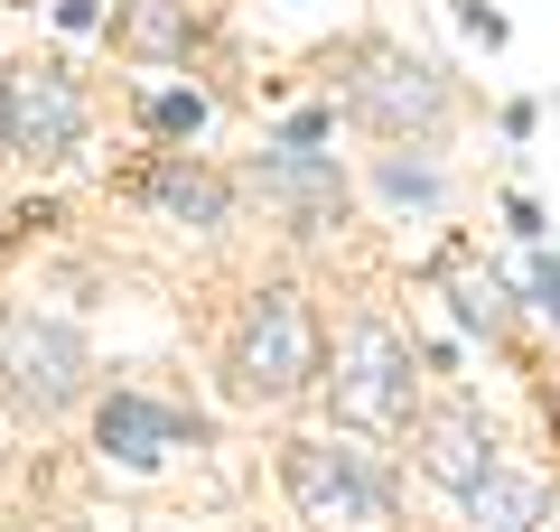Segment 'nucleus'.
<instances>
[{
  "label": "nucleus",
  "instance_id": "f257e3e1",
  "mask_svg": "<svg viewBox=\"0 0 560 532\" xmlns=\"http://www.w3.org/2000/svg\"><path fill=\"white\" fill-rule=\"evenodd\" d=\"M318 365H327V346H318V317H308V290L261 280L234 317V346H224L234 402H300L318 383Z\"/></svg>",
  "mask_w": 560,
  "mask_h": 532
},
{
  "label": "nucleus",
  "instance_id": "f03ea898",
  "mask_svg": "<svg viewBox=\"0 0 560 532\" xmlns=\"http://www.w3.org/2000/svg\"><path fill=\"white\" fill-rule=\"evenodd\" d=\"M94 393V346L57 309H0V402L28 420H66Z\"/></svg>",
  "mask_w": 560,
  "mask_h": 532
},
{
  "label": "nucleus",
  "instance_id": "7ed1b4c3",
  "mask_svg": "<svg viewBox=\"0 0 560 532\" xmlns=\"http://www.w3.org/2000/svg\"><path fill=\"white\" fill-rule=\"evenodd\" d=\"M84 131H94V103H84V84L66 76V57L0 66V150H10V159L57 169V159L84 150Z\"/></svg>",
  "mask_w": 560,
  "mask_h": 532
},
{
  "label": "nucleus",
  "instance_id": "20e7f679",
  "mask_svg": "<svg viewBox=\"0 0 560 532\" xmlns=\"http://www.w3.org/2000/svg\"><path fill=\"white\" fill-rule=\"evenodd\" d=\"M280 486H290L300 523H318V532H383V513H393L383 476L355 449H337V439H290L280 449Z\"/></svg>",
  "mask_w": 560,
  "mask_h": 532
},
{
  "label": "nucleus",
  "instance_id": "39448f33",
  "mask_svg": "<svg viewBox=\"0 0 560 532\" xmlns=\"http://www.w3.org/2000/svg\"><path fill=\"white\" fill-rule=\"evenodd\" d=\"M327 402H337L346 430H401V420H411V346H401L393 327H346Z\"/></svg>",
  "mask_w": 560,
  "mask_h": 532
},
{
  "label": "nucleus",
  "instance_id": "423d86ee",
  "mask_svg": "<svg viewBox=\"0 0 560 532\" xmlns=\"http://www.w3.org/2000/svg\"><path fill=\"white\" fill-rule=\"evenodd\" d=\"M355 113L374 122L383 140H411V131H440V113H448V84H440V66L374 57V66L355 76Z\"/></svg>",
  "mask_w": 560,
  "mask_h": 532
},
{
  "label": "nucleus",
  "instance_id": "0eeeda50",
  "mask_svg": "<svg viewBox=\"0 0 560 532\" xmlns=\"http://www.w3.org/2000/svg\"><path fill=\"white\" fill-rule=\"evenodd\" d=\"M197 439H206V420L168 412V402H150V393H113L94 412V449L121 458V467H160L168 449H197Z\"/></svg>",
  "mask_w": 560,
  "mask_h": 532
},
{
  "label": "nucleus",
  "instance_id": "6e6552de",
  "mask_svg": "<svg viewBox=\"0 0 560 532\" xmlns=\"http://www.w3.org/2000/svg\"><path fill=\"white\" fill-rule=\"evenodd\" d=\"M411 449H420V476L448 495H467L477 476H495V430H486L467 402H440V412L411 420Z\"/></svg>",
  "mask_w": 560,
  "mask_h": 532
},
{
  "label": "nucleus",
  "instance_id": "1a4fd4ad",
  "mask_svg": "<svg viewBox=\"0 0 560 532\" xmlns=\"http://www.w3.org/2000/svg\"><path fill=\"white\" fill-rule=\"evenodd\" d=\"M253 187H261V197H271V206H280L290 224H300V234L337 224V206H346V177L327 169L318 150H271V159L253 169Z\"/></svg>",
  "mask_w": 560,
  "mask_h": 532
},
{
  "label": "nucleus",
  "instance_id": "9d476101",
  "mask_svg": "<svg viewBox=\"0 0 560 532\" xmlns=\"http://www.w3.org/2000/svg\"><path fill=\"white\" fill-rule=\"evenodd\" d=\"M140 187H150V206H160L168 224H197V234H215V224L234 216V177H215L206 159H187V150H168Z\"/></svg>",
  "mask_w": 560,
  "mask_h": 532
},
{
  "label": "nucleus",
  "instance_id": "9b49d317",
  "mask_svg": "<svg viewBox=\"0 0 560 532\" xmlns=\"http://www.w3.org/2000/svg\"><path fill=\"white\" fill-rule=\"evenodd\" d=\"M533 523H541L533 476H477L467 486V532H533Z\"/></svg>",
  "mask_w": 560,
  "mask_h": 532
},
{
  "label": "nucleus",
  "instance_id": "f8f14e48",
  "mask_svg": "<svg viewBox=\"0 0 560 532\" xmlns=\"http://www.w3.org/2000/svg\"><path fill=\"white\" fill-rule=\"evenodd\" d=\"M131 57H187V38H197V20H187V0H131L113 28Z\"/></svg>",
  "mask_w": 560,
  "mask_h": 532
},
{
  "label": "nucleus",
  "instance_id": "ddd939ff",
  "mask_svg": "<svg viewBox=\"0 0 560 532\" xmlns=\"http://www.w3.org/2000/svg\"><path fill=\"white\" fill-rule=\"evenodd\" d=\"M150 131H160V140H197L206 131V103L197 94H150Z\"/></svg>",
  "mask_w": 560,
  "mask_h": 532
},
{
  "label": "nucleus",
  "instance_id": "4468645a",
  "mask_svg": "<svg viewBox=\"0 0 560 532\" xmlns=\"http://www.w3.org/2000/svg\"><path fill=\"white\" fill-rule=\"evenodd\" d=\"M383 197L430 206V197H440V169H420V159H383Z\"/></svg>",
  "mask_w": 560,
  "mask_h": 532
},
{
  "label": "nucleus",
  "instance_id": "2eb2a0df",
  "mask_svg": "<svg viewBox=\"0 0 560 532\" xmlns=\"http://www.w3.org/2000/svg\"><path fill=\"white\" fill-rule=\"evenodd\" d=\"M458 317H477V327H495V317H504V290H495V280H467V290H458Z\"/></svg>",
  "mask_w": 560,
  "mask_h": 532
},
{
  "label": "nucleus",
  "instance_id": "dca6fc26",
  "mask_svg": "<svg viewBox=\"0 0 560 532\" xmlns=\"http://www.w3.org/2000/svg\"><path fill=\"white\" fill-rule=\"evenodd\" d=\"M533 290H541V309L560 317V262H541V271H533Z\"/></svg>",
  "mask_w": 560,
  "mask_h": 532
},
{
  "label": "nucleus",
  "instance_id": "f3484780",
  "mask_svg": "<svg viewBox=\"0 0 560 532\" xmlns=\"http://www.w3.org/2000/svg\"><path fill=\"white\" fill-rule=\"evenodd\" d=\"M0 467H10V449H0Z\"/></svg>",
  "mask_w": 560,
  "mask_h": 532
},
{
  "label": "nucleus",
  "instance_id": "a211bd4d",
  "mask_svg": "<svg viewBox=\"0 0 560 532\" xmlns=\"http://www.w3.org/2000/svg\"><path fill=\"white\" fill-rule=\"evenodd\" d=\"M0 159H10V150H0Z\"/></svg>",
  "mask_w": 560,
  "mask_h": 532
}]
</instances>
